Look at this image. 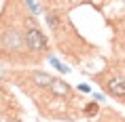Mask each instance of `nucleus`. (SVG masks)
I'll use <instances>...</instances> for the list:
<instances>
[{"instance_id": "f257e3e1", "label": "nucleus", "mask_w": 125, "mask_h": 122, "mask_svg": "<svg viewBox=\"0 0 125 122\" xmlns=\"http://www.w3.org/2000/svg\"><path fill=\"white\" fill-rule=\"evenodd\" d=\"M102 89L108 97L117 99V101H125V67H115V70H106L95 76Z\"/></svg>"}, {"instance_id": "39448f33", "label": "nucleus", "mask_w": 125, "mask_h": 122, "mask_svg": "<svg viewBox=\"0 0 125 122\" xmlns=\"http://www.w3.org/2000/svg\"><path fill=\"white\" fill-rule=\"evenodd\" d=\"M49 63H51V65H53V67H55L57 72H62V74H68V72H70V70H68V67H66L64 63H59V61H57L55 57H53V55L49 57Z\"/></svg>"}, {"instance_id": "20e7f679", "label": "nucleus", "mask_w": 125, "mask_h": 122, "mask_svg": "<svg viewBox=\"0 0 125 122\" xmlns=\"http://www.w3.org/2000/svg\"><path fill=\"white\" fill-rule=\"evenodd\" d=\"M98 112H100V105H98V101H95V103H87L85 107H83V114H85V116H89V118L98 116Z\"/></svg>"}, {"instance_id": "0eeeda50", "label": "nucleus", "mask_w": 125, "mask_h": 122, "mask_svg": "<svg viewBox=\"0 0 125 122\" xmlns=\"http://www.w3.org/2000/svg\"><path fill=\"white\" fill-rule=\"evenodd\" d=\"M13 122H21V120H19V118H17V120H13Z\"/></svg>"}, {"instance_id": "f03ea898", "label": "nucleus", "mask_w": 125, "mask_h": 122, "mask_svg": "<svg viewBox=\"0 0 125 122\" xmlns=\"http://www.w3.org/2000/svg\"><path fill=\"white\" fill-rule=\"evenodd\" d=\"M23 40L30 53H49V40L38 27V23L34 21V17L26 21V30H23Z\"/></svg>"}, {"instance_id": "7ed1b4c3", "label": "nucleus", "mask_w": 125, "mask_h": 122, "mask_svg": "<svg viewBox=\"0 0 125 122\" xmlns=\"http://www.w3.org/2000/svg\"><path fill=\"white\" fill-rule=\"evenodd\" d=\"M45 90H47V93H51L53 97H62V99H70V97L74 95L72 86H70L68 82H64V80H59V78H53Z\"/></svg>"}, {"instance_id": "423d86ee", "label": "nucleus", "mask_w": 125, "mask_h": 122, "mask_svg": "<svg viewBox=\"0 0 125 122\" xmlns=\"http://www.w3.org/2000/svg\"><path fill=\"white\" fill-rule=\"evenodd\" d=\"M79 90H81V93H91L89 84H79Z\"/></svg>"}]
</instances>
